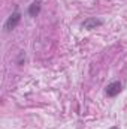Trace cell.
<instances>
[{
  "label": "cell",
  "mask_w": 127,
  "mask_h": 129,
  "mask_svg": "<svg viewBox=\"0 0 127 129\" xmlns=\"http://www.w3.org/2000/svg\"><path fill=\"white\" fill-rule=\"evenodd\" d=\"M20 21H21V14L17 11V12H14L12 15H9V18L6 20V23H5V30H6V32L14 30V29L20 24Z\"/></svg>",
  "instance_id": "6da1fadb"
},
{
  "label": "cell",
  "mask_w": 127,
  "mask_h": 129,
  "mask_svg": "<svg viewBox=\"0 0 127 129\" xmlns=\"http://www.w3.org/2000/svg\"><path fill=\"white\" fill-rule=\"evenodd\" d=\"M123 90V86H121V83L120 81H112V83H109L108 86H106V95L109 98H115L117 95H120V92Z\"/></svg>",
  "instance_id": "7a4b0ae2"
},
{
  "label": "cell",
  "mask_w": 127,
  "mask_h": 129,
  "mask_svg": "<svg viewBox=\"0 0 127 129\" xmlns=\"http://www.w3.org/2000/svg\"><path fill=\"white\" fill-rule=\"evenodd\" d=\"M103 24V21L102 20H99V18H87V20H84V23H82V27L84 29H87V30H91V29H96V27H99V26H102Z\"/></svg>",
  "instance_id": "3957f363"
},
{
  "label": "cell",
  "mask_w": 127,
  "mask_h": 129,
  "mask_svg": "<svg viewBox=\"0 0 127 129\" xmlns=\"http://www.w3.org/2000/svg\"><path fill=\"white\" fill-rule=\"evenodd\" d=\"M39 12H40V2L37 0V2H33L32 5H30V8H29V15H30V17H36Z\"/></svg>",
  "instance_id": "277c9868"
}]
</instances>
